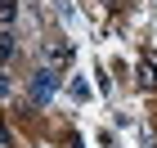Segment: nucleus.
Listing matches in <instances>:
<instances>
[{
	"instance_id": "obj_1",
	"label": "nucleus",
	"mask_w": 157,
	"mask_h": 148,
	"mask_svg": "<svg viewBox=\"0 0 157 148\" xmlns=\"http://www.w3.org/2000/svg\"><path fill=\"white\" fill-rule=\"evenodd\" d=\"M54 85H59V76L49 72V67H40V72L32 76V103H49V94H54Z\"/></svg>"
},
{
	"instance_id": "obj_2",
	"label": "nucleus",
	"mask_w": 157,
	"mask_h": 148,
	"mask_svg": "<svg viewBox=\"0 0 157 148\" xmlns=\"http://www.w3.org/2000/svg\"><path fill=\"white\" fill-rule=\"evenodd\" d=\"M139 90H157V54L139 59Z\"/></svg>"
},
{
	"instance_id": "obj_3",
	"label": "nucleus",
	"mask_w": 157,
	"mask_h": 148,
	"mask_svg": "<svg viewBox=\"0 0 157 148\" xmlns=\"http://www.w3.org/2000/svg\"><path fill=\"white\" fill-rule=\"evenodd\" d=\"M45 54H49V63H67V59H72V49H67V45H49Z\"/></svg>"
},
{
	"instance_id": "obj_4",
	"label": "nucleus",
	"mask_w": 157,
	"mask_h": 148,
	"mask_svg": "<svg viewBox=\"0 0 157 148\" xmlns=\"http://www.w3.org/2000/svg\"><path fill=\"white\" fill-rule=\"evenodd\" d=\"M18 9H13V0H0V23H13Z\"/></svg>"
},
{
	"instance_id": "obj_5",
	"label": "nucleus",
	"mask_w": 157,
	"mask_h": 148,
	"mask_svg": "<svg viewBox=\"0 0 157 148\" xmlns=\"http://www.w3.org/2000/svg\"><path fill=\"white\" fill-rule=\"evenodd\" d=\"M0 59H5V63L13 59V36H9V32H5V36H0Z\"/></svg>"
},
{
	"instance_id": "obj_6",
	"label": "nucleus",
	"mask_w": 157,
	"mask_h": 148,
	"mask_svg": "<svg viewBox=\"0 0 157 148\" xmlns=\"http://www.w3.org/2000/svg\"><path fill=\"white\" fill-rule=\"evenodd\" d=\"M5 94H9V81H5V76H0V99H5Z\"/></svg>"
}]
</instances>
